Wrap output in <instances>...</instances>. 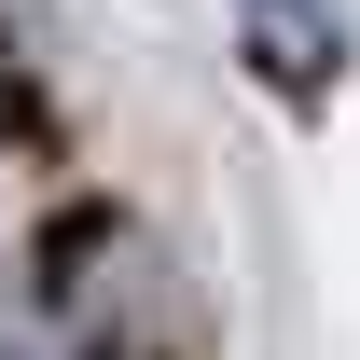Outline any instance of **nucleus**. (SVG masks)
I'll return each instance as SVG.
<instances>
[{"instance_id":"nucleus-1","label":"nucleus","mask_w":360,"mask_h":360,"mask_svg":"<svg viewBox=\"0 0 360 360\" xmlns=\"http://www.w3.org/2000/svg\"><path fill=\"white\" fill-rule=\"evenodd\" d=\"M250 56H264L277 97H319L347 70V14H333V0H250Z\"/></svg>"}]
</instances>
